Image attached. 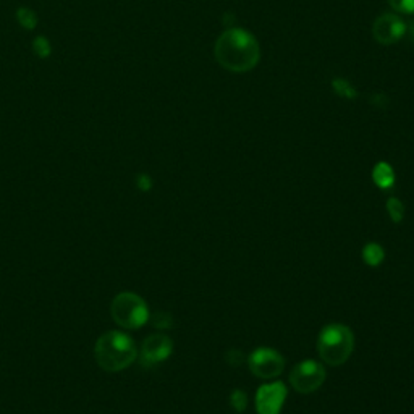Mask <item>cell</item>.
<instances>
[{"label": "cell", "mask_w": 414, "mask_h": 414, "mask_svg": "<svg viewBox=\"0 0 414 414\" xmlns=\"http://www.w3.org/2000/svg\"><path fill=\"white\" fill-rule=\"evenodd\" d=\"M230 405L236 411H245L248 406V395L243 390H233L230 395Z\"/></svg>", "instance_id": "cell-17"}, {"label": "cell", "mask_w": 414, "mask_h": 414, "mask_svg": "<svg viewBox=\"0 0 414 414\" xmlns=\"http://www.w3.org/2000/svg\"><path fill=\"white\" fill-rule=\"evenodd\" d=\"M408 31H410L411 39L414 41V21H413V23H410V26H408Z\"/></svg>", "instance_id": "cell-22"}, {"label": "cell", "mask_w": 414, "mask_h": 414, "mask_svg": "<svg viewBox=\"0 0 414 414\" xmlns=\"http://www.w3.org/2000/svg\"><path fill=\"white\" fill-rule=\"evenodd\" d=\"M248 366H250L251 374L259 379L269 380L275 379L284 372L285 360L279 351L272 348H257L248 358Z\"/></svg>", "instance_id": "cell-6"}, {"label": "cell", "mask_w": 414, "mask_h": 414, "mask_svg": "<svg viewBox=\"0 0 414 414\" xmlns=\"http://www.w3.org/2000/svg\"><path fill=\"white\" fill-rule=\"evenodd\" d=\"M355 350V335L343 324H329L317 336V353L327 366L339 367L350 360Z\"/></svg>", "instance_id": "cell-3"}, {"label": "cell", "mask_w": 414, "mask_h": 414, "mask_svg": "<svg viewBox=\"0 0 414 414\" xmlns=\"http://www.w3.org/2000/svg\"><path fill=\"white\" fill-rule=\"evenodd\" d=\"M406 32L408 25L395 13L380 15L372 25L374 39L379 44H384V46H390V44L398 42Z\"/></svg>", "instance_id": "cell-7"}, {"label": "cell", "mask_w": 414, "mask_h": 414, "mask_svg": "<svg viewBox=\"0 0 414 414\" xmlns=\"http://www.w3.org/2000/svg\"><path fill=\"white\" fill-rule=\"evenodd\" d=\"M16 20L18 23L25 28V30H35L37 25V15L35 10L28 7H20L16 10Z\"/></svg>", "instance_id": "cell-13"}, {"label": "cell", "mask_w": 414, "mask_h": 414, "mask_svg": "<svg viewBox=\"0 0 414 414\" xmlns=\"http://www.w3.org/2000/svg\"><path fill=\"white\" fill-rule=\"evenodd\" d=\"M286 400V387L281 382L266 384L256 394L257 414H280Z\"/></svg>", "instance_id": "cell-9"}, {"label": "cell", "mask_w": 414, "mask_h": 414, "mask_svg": "<svg viewBox=\"0 0 414 414\" xmlns=\"http://www.w3.org/2000/svg\"><path fill=\"white\" fill-rule=\"evenodd\" d=\"M325 377H327V372H325L322 364L309 360L296 364L293 367V371L290 374V384L298 394L309 395L322 387Z\"/></svg>", "instance_id": "cell-5"}, {"label": "cell", "mask_w": 414, "mask_h": 414, "mask_svg": "<svg viewBox=\"0 0 414 414\" xmlns=\"http://www.w3.org/2000/svg\"><path fill=\"white\" fill-rule=\"evenodd\" d=\"M32 51H35V54L37 55V57L47 59L49 55H51V52H52V46H51V42H49L47 37L37 36L35 39V42H32Z\"/></svg>", "instance_id": "cell-15"}, {"label": "cell", "mask_w": 414, "mask_h": 414, "mask_svg": "<svg viewBox=\"0 0 414 414\" xmlns=\"http://www.w3.org/2000/svg\"><path fill=\"white\" fill-rule=\"evenodd\" d=\"M214 55L220 67L233 73H245L259 63L261 47L250 31L243 28H229L215 42Z\"/></svg>", "instance_id": "cell-1"}, {"label": "cell", "mask_w": 414, "mask_h": 414, "mask_svg": "<svg viewBox=\"0 0 414 414\" xmlns=\"http://www.w3.org/2000/svg\"><path fill=\"white\" fill-rule=\"evenodd\" d=\"M173 351V341L164 334L149 335L141 348V364L146 367L156 366L169 360Z\"/></svg>", "instance_id": "cell-8"}, {"label": "cell", "mask_w": 414, "mask_h": 414, "mask_svg": "<svg viewBox=\"0 0 414 414\" xmlns=\"http://www.w3.org/2000/svg\"><path fill=\"white\" fill-rule=\"evenodd\" d=\"M96 361L104 371L120 372L131 366L138 358V350L133 339L123 332H107L99 336L94 348Z\"/></svg>", "instance_id": "cell-2"}, {"label": "cell", "mask_w": 414, "mask_h": 414, "mask_svg": "<svg viewBox=\"0 0 414 414\" xmlns=\"http://www.w3.org/2000/svg\"><path fill=\"white\" fill-rule=\"evenodd\" d=\"M372 180L382 190H389V188L395 183V172L391 165L387 162H379L372 170Z\"/></svg>", "instance_id": "cell-10"}, {"label": "cell", "mask_w": 414, "mask_h": 414, "mask_svg": "<svg viewBox=\"0 0 414 414\" xmlns=\"http://www.w3.org/2000/svg\"><path fill=\"white\" fill-rule=\"evenodd\" d=\"M385 257V251L384 248L377 245V243H367L363 250V259L367 266L371 267H377L380 262H384Z\"/></svg>", "instance_id": "cell-11"}, {"label": "cell", "mask_w": 414, "mask_h": 414, "mask_svg": "<svg viewBox=\"0 0 414 414\" xmlns=\"http://www.w3.org/2000/svg\"><path fill=\"white\" fill-rule=\"evenodd\" d=\"M225 361H227L231 367H238L246 361V356L245 353L240 350H230L229 353H225Z\"/></svg>", "instance_id": "cell-19"}, {"label": "cell", "mask_w": 414, "mask_h": 414, "mask_svg": "<svg viewBox=\"0 0 414 414\" xmlns=\"http://www.w3.org/2000/svg\"><path fill=\"white\" fill-rule=\"evenodd\" d=\"M389 4L398 13H414V0H389Z\"/></svg>", "instance_id": "cell-18"}, {"label": "cell", "mask_w": 414, "mask_h": 414, "mask_svg": "<svg viewBox=\"0 0 414 414\" xmlns=\"http://www.w3.org/2000/svg\"><path fill=\"white\" fill-rule=\"evenodd\" d=\"M332 90L336 94V96H340L343 99H356L358 97L356 87L353 86L351 83L348 80H345V78L332 80Z\"/></svg>", "instance_id": "cell-12"}, {"label": "cell", "mask_w": 414, "mask_h": 414, "mask_svg": "<svg viewBox=\"0 0 414 414\" xmlns=\"http://www.w3.org/2000/svg\"><path fill=\"white\" fill-rule=\"evenodd\" d=\"M110 312L114 321L123 329H140L151 317L146 301L131 291H123L115 296Z\"/></svg>", "instance_id": "cell-4"}, {"label": "cell", "mask_w": 414, "mask_h": 414, "mask_svg": "<svg viewBox=\"0 0 414 414\" xmlns=\"http://www.w3.org/2000/svg\"><path fill=\"white\" fill-rule=\"evenodd\" d=\"M151 322L159 330H167L173 327V317L169 312H156L151 317Z\"/></svg>", "instance_id": "cell-16"}, {"label": "cell", "mask_w": 414, "mask_h": 414, "mask_svg": "<svg viewBox=\"0 0 414 414\" xmlns=\"http://www.w3.org/2000/svg\"><path fill=\"white\" fill-rule=\"evenodd\" d=\"M387 212L390 215L391 222L400 224L403 217H405V206H403V202L398 197H390L387 201Z\"/></svg>", "instance_id": "cell-14"}, {"label": "cell", "mask_w": 414, "mask_h": 414, "mask_svg": "<svg viewBox=\"0 0 414 414\" xmlns=\"http://www.w3.org/2000/svg\"><path fill=\"white\" fill-rule=\"evenodd\" d=\"M369 101H371V104H372L374 107H379V109H385V107L389 106V97L385 96L384 92H375V94H372Z\"/></svg>", "instance_id": "cell-20"}, {"label": "cell", "mask_w": 414, "mask_h": 414, "mask_svg": "<svg viewBox=\"0 0 414 414\" xmlns=\"http://www.w3.org/2000/svg\"><path fill=\"white\" fill-rule=\"evenodd\" d=\"M136 186L140 188L141 191H149V190H151V188H152V180H151V176L146 175V173L138 175V178H136Z\"/></svg>", "instance_id": "cell-21"}]
</instances>
